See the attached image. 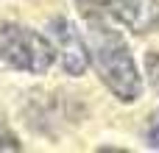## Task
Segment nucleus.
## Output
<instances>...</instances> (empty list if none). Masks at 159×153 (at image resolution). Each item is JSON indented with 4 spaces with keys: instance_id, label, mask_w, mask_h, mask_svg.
Listing matches in <instances>:
<instances>
[{
    "instance_id": "f257e3e1",
    "label": "nucleus",
    "mask_w": 159,
    "mask_h": 153,
    "mask_svg": "<svg viewBox=\"0 0 159 153\" xmlns=\"http://www.w3.org/2000/svg\"><path fill=\"white\" fill-rule=\"evenodd\" d=\"M84 39L89 47V67L112 98L126 106L137 103L145 92V78L123 36V28L109 20H84Z\"/></svg>"
},
{
    "instance_id": "f03ea898",
    "label": "nucleus",
    "mask_w": 159,
    "mask_h": 153,
    "mask_svg": "<svg viewBox=\"0 0 159 153\" xmlns=\"http://www.w3.org/2000/svg\"><path fill=\"white\" fill-rule=\"evenodd\" d=\"M56 67V47L48 33L0 17V75H48Z\"/></svg>"
},
{
    "instance_id": "7ed1b4c3",
    "label": "nucleus",
    "mask_w": 159,
    "mask_h": 153,
    "mask_svg": "<svg viewBox=\"0 0 159 153\" xmlns=\"http://www.w3.org/2000/svg\"><path fill=\"white\" fill-rule=\"evenodd\" d=\"M81 20H109L134 36L159 31V0H73Z\"/></svg>"
},
{
    "instance_id": "20e7f679",
    "label": "nucleus",
    "mask_w": 159,
    "mask_h": 153,
    "mask_svg": "<svg viewBox=\"0 0 159 153\" xmlns=\"http://www.w3.org/2000/svg\"><path fill=\"white\" fill-rule=\"evenodd\" d=\"M45 31L56 47V64L64 70V75L81 78L89 70V47H87V39L78 31V25L67 17H53Z\"/></svg>"
},
{
    "instance_id": "39448f33",
    "label": "nucleus",
    "mask_w": 159,
    "mask_h": 153,
    "mask_svg": "<svg viewBox=\"0 0 159 153\" xmlns=\"http://www.w3.org/2000/svg\"><path fill=\"white\" fill-rule=\"evenodd\" d=\"M17 151H22L20 137L6 125V120H0V153H17Z\"/></svg>"
},
{
    "instance_id": "423d86ee",
    "label": "nucleus",
    "mask_w": 159,
    "mask_h": 153,
    "mask_svg": "<svg viewBox=\"0 0 159 153\" xmlns=\"http://www.w3.org/2000/svg\"><path fill=\"white\" fill-rule=\"evenodd\" d=\"M143 139L151 151H159V109L151 111V117L145 123V131H143Z\"/></svg>"
},
{
    "instance_id": "0eeeda50",
    "label": "nucleus",
    "mask_w": 159,
    "mask_h": 153,
    "mask_svg": "<svg viewBox=\"0 0 159 153\" xmlns=\"http://www.w3.org/2000/svg\"><path fill=\"white\" fill-rule=\"evenodd\" d=\"M145 75H148V84L159 92V47L145 53Z\"/></svg>"
}]
</instances>
